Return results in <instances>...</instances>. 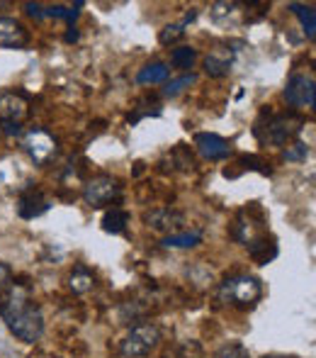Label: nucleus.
Wrapping results in <instances>:
<instances>
[{
    "instance_id": "9d476101",
    "label": "nucleus",
    "mask_w": 316,
    "mask_h": 358,
    "mask_svg": "<svg viewBox=\"0 0 316 358\" xmlns=\"http://www.w3.org/2000/svg\"><path fill=\"white\" fill-rule=\"evenodd\" d=\"M29 113V103L22 93H0V120L3 122H17L22 124V120Z\"/></svg>"
},
{
    "instance_id": "6ab92c4d",
    "label": "nucleus",
    "mask_w": 316,
    "mask_h": 358,
    "mask_svg": "<svg viewBox=\"0 0 316 358\" xmlns=\"http://www.w3.org/2000/svg\"><path fill=\"white\" fill-rule=\"evenodd\" d=\"M168 73H170L168 64L156 62V64H149V66H144L142 71H139L137 80H139V83H160V80L168 78Z\"/></svg>"
},
{
    "instance_id": "c85d7f7f",
    "label": "nucleus",
    "mask_w": 316,
    "mask_h": 358,
    "mask_svg": "<svg viewBox=\"0 0 316 358\" xmlns=\"http://www.w3.org/2000/svg\"><path fill=\"white\" fill-rule=\"evenodd\" d=\"M10 285H13V268H10L8 264H3V261H0V292L8 290Z\"/></svg>"
},
{
    "instance_id": "a878e982",
    "label": "nucleus",
    "mask_w": 316,
    "mask_h": 358,
    "mask_svg": "<svg viewBox=\"0 0 316 358\" xmlns=\"http://www.w3.org/2000/svg\"><path fill=\"white\" fill-rule=\"evenodd\" d=\"M239 164L243 166V169L258 171V173H263V176H270V173H273V171L268 169V164H265L263 159H258V156H241Z\"/></svg>"
},
{
    "instance_id": "dca6fc26",
    "label": "nucleus",
    "mask_w": 316,
    "mask_h": 358,
    "mask_svg": "<svg viewBox=\"0 0 316 358\" xmlns=\"http://www.w3.org/2000/svg\"><path fill=\"white\" fill-rule=\"evenodd\" d=\"M202 241V231H175V234L163 236L160 244L165 249H193Z\"/></svg>"
},
{
    "instance_id": "4468645a",
    "label": "nucleus",
    "mask_w": 316,
    "mask_h": 358,
    "mask_svg": "<svg viewBox=\"0 0 316 358\" xmlns=\"http://www.w3.org/2000/svg\"><path fill=\"white\" fill-rule=\"evenodd\" d=\"M246 246H248V256L258 266L270 264V261L278 256V244H275V239H273V236H268V234H258L255 239H250Z\"/></svg>"
},
{
    "instance_id": "7ed1b4c3",
    "label": "nucleus",
    "mask_w": 316,
    "mask_h": 358,
    "mask_svg": "<svg viewBox=\"0 0 316 358\" xmlns=\"http://www.w3.org/2000/svg\"><path fill=\"white\" fill-rule=\"evenodd\" d=\"M158 341H160L158 327L151 324V322H142V324L132 327V331L124 336L122 344H119V351L127 358H144L156 349Z\"/></svg>"
},
{
    "instance_id": "412c9836",
    "label": "nucleus",
    "mask_w": 316,
    "mask_h": 358,
    "mask_svg": "<svg viewBox=\"0 0 316 358\" xmlns=\"http://www.w3.org/2000/svg\"><path fill=\"white\" fill-rule=\"evenodd\" d=\"M289 10H292V13L302 20V27H304V32H307V37L314 39V34H316V13H314V8L292 3V5H289Z\"/></svg>"
},
{
    "instance_id": "2eb2a0df",
    "label": "nucleus",
    "mask_w": 316,
    "mask_h": 358,
    "mask_svg": "<svg viewBox=\"0 0 316 358\" xmlns=\"http://www.w3.org/2000/svg\"><path fill=\"white\" fill-rule=\"evenodd\" d=\"M68 287H71L76 295H83V292H90L95 287V273L88 268V266L78 264L76 268L68 275Z\"/></svg>"
},
{
    "instance_id": "5701e85b",
    "label": "nucleus",
    "mask_w": 316,
    "mask_h": 358,
    "mask_svg": "<svg viewBox=\"0 0 316 358\" xmlns=\"http://www.w3.org/2000/svg\"><path fill=\"white\" fill-rule=\"evenodd\" d=\"M185 34V24L183 22H178V24H165L163 29H160V34H158V42L163 44V47H168V44H173V42H178L180 37Z\"/></svg>"
},
{
    "instance_id": "f03ea898",
    "label": "nucleus",
    "mask_w": 316,
    "mask_h": 358,
    "mask_svg": "<svg viewBox=\"0 0 316 358\" xmlns=\"http://www.w3.org/2000/svg\"><path fill=\"white\" fill-rule=\"evenodd\" d=\"M304 117H299L297 113H280V115H268L263 113V117L255 122L253 134L263 144H287L302 132Z\"/></svg>"
},
{
    "instance_id": "aec40b11",
    "label": "nucleus",
    "mask_w": 316,
    "mask_h": 358,
    "mask_svg": "<svg viewBox=\"0 0 316 358\" xmlns=\"http://www.w3.org/2000/svg\"><path fill=\"white\" fill-rule=\"evenodd\" d=\"M195 62H197V52H195L193 47H178V49H173V54H170V66L180 69V71L193 69Z\"/></svg>"
},
{
    "instance_id": "2f4dec72",
    "label": "nucleus",
    "mask_w": 316,
    "mask_h": 358,
    "mask_svg": "<svg viewBox=\"0 0 316 358\" xmlns=\"http://www.w3.org/2000/svg\"><path fill=\"white\" fill-rule=\"evenodd\" d=\"M24 10H27V15H32V17H44V10L39 3H24Z\"/></svg>"
},
{
    "instance_id": "f257e3e1",
    "label": "nucleus",
    "mask_w": 316,
    "mask_h": 358,
    "mask_svg": "<svg viewBox=\"0 0 316 358\" xmlns=\"http://www.w3.org/2000/svg\"><path fill=\"white\" fill-rule=\"evenodd\" d=\"M5 327L15 339L24 341V344H34L42 339L44 334V315L37 305L27 297V290L20 283V290H15L8 300L0 307Z\"/></svg>"
},
{
    "instance_id": "6e6552de",
    "label": "nucleus",
    "mask_w": 316,
    "mask_h": 358,
    "mask_svg": "<svg viewBox=\"0 0 316 358\" xmlns=\"http://www.w3.org/2000/svg\"><path fill=\"white\" fill-rule=\"evenodd\" d=\"M144 222H146V227H151L153 231H160V234L168 236V234H175V231L185 224V215L170 208H156V210H146V213H144Z\"/></svg>"
},
{
    "instance_id": "72a5a7b5",
    "label": "nucleus",
    "mask_w": 316,
    "mask_h": 358,
    "mask_svg": "<svg viewBox=\"0 0 316 358\" xmlns=\"http://www.w3.org/2000/svg\"><path fill=\"white\" fill-rule=\"evenodd\" d=\"M5 5H8V3H0V8H5Z\"/></svg>"
},
{
    "instance_id": "cd10ccee",
    "label": "nucleus",
    "mask_w": 316,
    "mask_h": 358,
    "mask_svg": "<svg viewBox=\"0 0 316 358\" xmlns=\"http://www.w3.org/2000/svg\"><path fill=\"white\" fill-rule=\"evenodd\" d=\"M239 5L236 3H214L212 5V17L222 20V17H229V15L236 13Z\"/></svg>"
},
{
    "instance_id": "b1692460",
    "label": "nucleus",
    "mask_w": 316,
    "mask_h": 358,
    "mask_svg": "<svg viewBox=\"0 0 316 358\" xmlns=\"http://www.w3.org/2000/svg\"><path fill=\"white\" fill-rule=\"evenodd\" d=\"M309 156V144L304 142H289L287 149H283V159L287 161H307Z\"/></svg>"
},
{
    "instance_id": "20e7f679",
    "label": "nucleus",
    "mask_w": 316,
    "mask_h": 358,
    "mask_svg": "<svg viewBox=\"0 0 316 358\" xmlns=\"http://www.w3.org/2000/svg\"><path fill=\"white\" fill-rule=\"evenodd\" d=\"M263 295V283L255 275H234L222 283V300L236 307H253Z\"/></svg>"
},
{
    "instance_id": "bb28decb",
    "label": "nucleus",
    "mask_w": 316,
    "mask_h": 358,
    "mask_svg": "<svg viewBox=\"0 0 316 358\" xmlns=\"http://www.w3.org/2000/svg\"><path fill=\"white\" fill-rule=\"evenodd\" d=\"M214 358H250V356L241 344H227L214 354Z\"/></svg>"
},
{
    "instance_id": "a211bd4d",
    "label": "nucleus",
    "mask_w": 316,
    "mask_h": 358,
    "mask_svg": "<svg viewBox=\"0 0 316 358\" xmlns=\"http://www.w3.org/2000/svg\"><path fill=\"white\" fill-rule=\"evenodd\" d=\"M127 224H129V215L124 213L122 208H112L103 217V229L107 231V234H122V231L127 229Z\"/></svg>"
},
{
    "instance_id": "ddd939ff",
    "label": "nucleus",
    "mask_w": 316,
    "mask_h": 358,
    "mask_svg": "<svg viewBox=\"0 0 316 358\" xmlns=\"http://www.w3.org/2000/svg\"><path fill=\"white\" fill-rule=\"evenodd\" d=\"M258 203H250L246 210H241L239 217H236V222H234V227H232V239H236L241 241V244H248L250 239H255V229H258L260 224H255V220H253V215L258 213Z\"/></svg>"
},
{
    "instance_id": "7c9ffc66",
    "label": "nucleus",
    "mask_w": 316,
    "mask_h": 358,
    "mask_svg": "<svg viewBox=\"0 0 316 358\" xmlns=\"http://www.w3.org/2000/svg\"><path fill=\"white\" fill-rule=\"evenodd\" d=\"M63 15H66V8H63V5H49V8L44 10V17H61L63 20Z\"/></svg>"
},
{
    "instance_id": "0eeeda50",
    "label": "nucleus",
    "mask_w": 316,
    "mask_h": 358,
    "mask_svg": "<svg viewBox=\"0 0 316 358\" xmlns=\"http://www.w3.org/2000/svg\"><path fill=\"white\" fill-rule=\"evenodd\" d=\"M285 100H287L292 108H314L316 100V88L314 78L304 73H294L287 80V88H285Z\"/></svg>"
},
{
    "instance_id": "473e14b6",
    "label": "nucleus",
    "mask_w": 316,
    "mask_h": 358,
    "mask_svg": "<svg viewBox=\"0 0 316 358\" xmlns=\"http://www.w3.org/2000/svg\"><path fill=\"white\" fill-rule=\"evenodd\" d=\"M66 42L68 44H71V42H78V32H76V29H68V32H66Z\"/></svg>"
},
{
    "instance_id": "f8f14e48",
    "label": "nucleus",
    "mask_w": 316,
    "mask_h": 358,
    "mask_svg": "<svg viewBox=\"0 0 316 358\" xmlns=\"http://www.w3.org/2000/svg\"><path fill=\"white\" fill-rule=\"evenodd\" d=\"M29 44V32L22 22L15 17H0V47L3 49H22Z\"/></svg>"
},
{
    "instance_id": "1a4fd4ad",
    "label": "nucleus",
    "mask_w": 316,
    "mask_h": 358,
    "mask_svg": "<svg viewBox=\"0 0 316 358\" xmlns=\"http://www.w3.org/2000/svg\"><path fill=\"white\" fill-rule=\"evenodd\" d=\"M195 146H197L200 156L207 161H222L232 156V146L224 137L214 132H197L195 134Z\"/></svg>"
},
{
    "instance_id": "c756f323",
    "label": "nucleus",
    "mask_w": 316,
    "mask_h": 358,
    "mask_svg": "<svg viewBox=\"0 0 316 358\" xmlns=\"http://www.w3.org/2000/svg\"><path fill=\"white\" fill-rule=\"evenodd\" d=\"M0 132H3L5 137H17V134H22V124H17V122H0Z\"/></svg>"
},
{
    "instance_id": "393cba45",
    "label": "nucleus",
    "mask_w": 316,
    "mask_h": 358,
    "mask_svg": "<svg viewBox=\"0 0 316 358\" xmlns=\"http://www.w3.org/2000/svg\"><path fill=\"white\" fill-rule=\"evenodd\" d=\"M173 159H175V164H178L183 171L195 169V156L190 154V151H188V146H185V144H178V146H175V151H173Z\"/></svg>"
},
{
    "instance_id": "9b49d317",
    "label": "nucleus",
    "mask_w": 316,
    "mask_h": 358,
    "mask_svg": "<svg viewBox=\"0 0 316 358\" xmlns=\"http://www.w3.org/2000/svg\"><path fill=\"white\" fill-rule=\"evenodd\" d=\"M49 208H52V200L37 188H27L17 200V213L22 220H34V217L47 213Z\"/></svg>"
},
{
    "instance_id": "39448f33",
    "label": "nucleus",
    "mask_w": 316,
    "mask_h": 358,
    "mask_svg": "<svg viewBox=\"0 0 316 358\" xmlns=\"http://www.w3.org/2000/svg\"><path fill=\"white\" fill-rule=\"evenodd\" d=\"M22 151L37 166H47L49 161L59 154V142H57V137H54V134L47 132V129L34 127L22 137Z\"/></svg>"
},
{
    "instance_id": "423d86ee",
    "label": "nucleus",
    "mask_w": 316,
    "mask_h": 358,
    "mask_svg": "<svg viewBox=\"0 0 316 358\" xmlns=\"http://www.w3.org/2000/svg\"><path fill=\"white\" fill-rule=\"evenodd\" d=\"M119 193H122V185H119V180L112 178V176H107V173H100V176H93V178L85 183L83 200L90 205V208L98 210V208L110 205L112 200H117Z\"/></svg>"
},
{
    "instance_id": "4be33fe9",
    "label": "nucleus",
    "mask_w": 316,
    "mask_h": 358,
    "mask_svg": "<svg viewBox=\"0 0 316 358\" xmlns=\"http://www.w3.org/2000/svg\"><path fill=\"white\" fill-rule=\"evenodd\" d=\"M195 80H197V76H195V73H185L183 78H178V80H170V83H165L163 95H165V98H173V95L183 93L185 88H190V85H193Z\"/></svg>"
},
{
    "instance_id": "f3484780",
    "label": "nucleus",
    "mask_w": 316,
    "mask_h": 358,
    "mask_svg": "<svg viewBox=\"0 0 316 358\" xmlns=\"http://www.w3.org/2000/svg\"><path fill=\"white\" fill-rule=\"evenodd\" d=\"M229 71H232V59L224 57V54L212 52L204 59V73L212 76V78H222V76H227Z\"/></svg>"
}]
</instances>
